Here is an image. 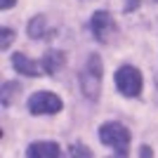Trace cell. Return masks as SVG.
Listing matches in <instances>:
<instances>
[{
    "label": "cell",
    "instance_id": "4",
    "mask_svg": "<svg viewBox=\"0 0 158 158\" xmlns=\"http://www.w3.org/2000/svg\"><path fill=\"white\" fill-rule=\"evenodd\" d=\"M61 106H64V104H61V99L57 97V94L47 92V90L31 94V99H28V111L35 113V116H50V113H59Z\"/></svg>",
    "mask_w": 158,
    "mask_h": 158
},
{
    "label": "cell",
    "instance_id": "14",
    "mask_svg": "<svg viewBox=\"0 0 158 158\" xmlns=\"http://www.w3.org/2000/svg\"><path fill=\"white\" fill-rule=\"evenodd\" d=\"M139 5V0H127V5H125V12H130V10H135V7Z\"/></svg>",
    "mask_w": 158,
    "mask_h": 158
},
{
    "label": "cell",
    "instance_id": "1",
    "mask_svg": "<svg viewBox=\"0 0 158 158\" xmlns=\"http://www.w3.org/2000/svg\"><path fill=\"white\" fill-rule=\"evenodd\" d=\"M80 90L87 99H99L102 90V59L97 54H90L85 61V69L80 73Z\"/></svg>",
    "mask_w": 158,
    "mask_h": 158
},
{
    "label": "cell",
    "instance_id": "13",
    "mask_svg": "<svg viewBox=\"0 0 158 158\" xmlns=\"http://www.w3.org/2000/svg\"><path fill=\"white\" fill-rule=\"evenodd\" d=\"M14 2H17V0H0V10H10Z\"/></svg>",
    "mask_w": 158,
    "mask_h": 158
},
{
    "label": "cell",
    "instance_id": "5",
    "mask_svg": "<svg viewBox=\"0 0 158 158\" xmlns=\"http://www.w3.org/2000/svg\"><path fill=\"white\" fill-rule=\"evenodd\" d=\"M90 24H92V33H94V38H97L99 43H106V40H109V35L113 33V28H116V26H113L111 14L104 12V10H102V12H94Z\"/></svg>",
    "mask_w": 158,
    "mask_h": 158
},
{
    "label": "cell",
    "instance_id": "9",
    "mask_svg": "<svg viewBox=\"0 0 158 158\" xmlns=\"http://www.w3.org/2000/svg\"><path fill=\"white\" fill-rule=\"evenodd\" d=\"M28 35L31 38H47V26H45V17H35V19L28 24Z\"/></svg>",
    "mask_w": 158,
    "mask_h": 158
},
{
    "label": "cell",
    "instance_id": "6",
    "mask_svg": "<svg viewBox=\"0 0 158 158\" xmlns=\"http://www.w3.org/2000/svg\"><path fill=\"white\" fill-rule=\"evenodd\" d=\"M26 158H59V146L54 142H35L26 149Z\"/></svg>",
    "mask_w": 158,
    "mask_h": 158
},
{
    "label": "cell",
    "instance_id": "11",
    "mask_svg": "<svg viewBox=\"0 0 158 158\" xmlns=\"http://www.w3.org/2000/svg\"><path fill=\"white\" fill-rule=\"evenodd\" d=\"M71 158H92V151H90V149H87L85 144H73L71 146Z\"/></svg>",
    "mask_w": 158,
    "mask_h": 158
},
{
    "label": "cell",
    "instance_id": "8",
    "mask_svg": "<svg viewBox=\"0 0 158 158\" xmlns=\"http://www.w3.org/2000/svg\"><path fill=\"white\" fill-rule=\"evenodd\" d=\"M43 71L45 73H54L59 66H64V54L61 52H47L45 57H43Z\"/></svg>",
    "mask_w": 158,
    "mask_h": 158
},
{
    "label": "cell",
    "instance_id": "10",
    "mask_svg": "<svg viewBox=\"0 0 158 158\" xmlns=\"http://www.w3.org/2000/svg\"><path fill=\"white\" fill-rule=\"evenodd\" d=\"M19 90H21L19 83H12V80H10V83H5V85H2V90H0V102H2V106H10V104H12L14 94L19 92Z\"/></svg>",
    "mask_w": 158,
    "mask_h": 158
},
{
    "label": "cell",
    "instance_id": "3",
    "mask_svg": "<svg viewBox=\"0 0 158 158\" xmlns=\"http://www.w3.org/2000/svg\"><path fill=\"white\" fill-rule=\"evenodd\" d=\"M116 87L123 97H139L142 92V73L135 66H120L116 71Z\"/></svg>",
    "mask_w": 158,
    "mask_h": 158
},
{
    "label": "cell",
    "instance_id": "2",
    "mask_svg": "<svg viewBox=\"0 0 158 158\" xmlns=\"http://www.w3.org/2000/svg\"><path fill=\"white\" fill-rule=\"evenodd\" d=\"M99 139L106 146L116 149V153H127L130 132H127L125 125H120V123H104V125L99 127Z\"/></svg>",
    "mask_w": 158,
    "mask_h": 158
},
{
    "label": "cell",
    "instance_id": "7",
    "mask_svg": "<svg viewBox=\"0 0 158 158\" xmlns=\"http://www.w3.org/2000/svg\"><path fill=\"white\" fill-rule=\"evenodd\" d=\"M12 64H14V69H17L19 73L28 76V78H35V76H40V73H43V66H38V61L28 59L26 54H21V52H17V54L12 57Z\"/></svg>",
    "mask_w": 158,
    "mask_h": 158
},
{
    "label": "cell",
    "instance_id": "12",
    "mask_svg": "<svg viewBox=\"0 0 158 158\" xmlns=\"http://www.w3.org/2000/svg\"><path fill=\"white\" fill-rule=\"evenodd\" d=\"M12 38H14V33L10 28H0V50H7L10 43H12Z\"/></svg>",
    "mask_w": 158,
    "mask_h": 158
},
{
    "label": "cell",
    "instance_id": "15",
    "mask_svg": "<svg viewBox=\"0 0 158 158\" xmlns=\"http://www.w3.org/2000/svg\"><path fill=\"white\" fill-rule=\"evenodd\" d=\"M142 158H153V153H151L149 146H142Z\"/></svg>",
    "mask_w": 158,
    "mask_h": 158
}]
</instances>
